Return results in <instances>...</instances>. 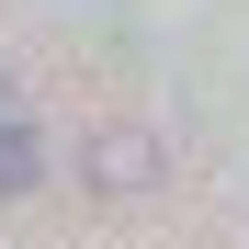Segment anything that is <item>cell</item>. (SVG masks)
Returning a JSON list of instances; mask_svg holds the SVG:
<instances>
[{"instance_id": "6da1fadb", "label": "cell", "mask_w": 249, "mask_h": 249, "mask_svg": "<svg viewBox=\"0 0 249 249\" xmlns=\"http://www.w3.org/2000/svg\"><path fill=\"white\" fill-rule=\"evenodd\" d=\"M34 170H46V147H34V124H23V102H12V79H0V204L34 193Z\"/></svg>"}]
</instances>
